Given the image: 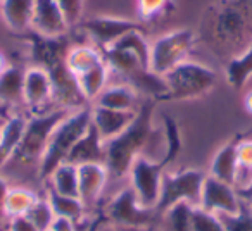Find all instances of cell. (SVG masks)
<instances>
[{
  "instance_id": "1",
  "label": "cell",
  "mask_w": 252,
  "mask_h": 231,
  "mask_svg": "<svg viewBox=\"0 0 252 231\" xmlns=\"http://www.w3.org/2000/svg\"><path fill=\"white\" fill-rule=\"evenodd\" d=\"M206 43L218 57L231 60L252 42V0H221L211 11Z\"/></svg>"
},
{
  "instance_id": "2",
  "label": "cell",
  "mask_w": 252,
  "mask_h": 231,
  "mask_svg": "<svg viewBox=\"0 0 252 231\" xmlns=\"http://www.w3.org/2000/svg\"><path fill=\"white\" fill-rule=\"evenodd\" d=\"M156 102L158 100L152 98L142 102L133 123L118 137L105 142V168L109 171V178H128L135 159L138 155H145V150L149 148L156 133V128L152 124Z\"/></svg>"
},
{
  "instance_id": "3",
  "label": "cell",
  "mask_w": 252,
  "mask_h": 231,
  "mask_svg": "<svg viewBox=\"0 0 252 231\" xmlns=\"http://www.w3.org/2000/svg\"><path fill=\"white\" fill-rule=\"evenodd\" d=\"M90 124L92 105L74 109L57 124L38 166V174L42 178V181H47L50 178V174L56 171L57 166H61L63 162L67 161L73 147L87 133Z\"/></svg>"
},
{
  "instance_id": "4",
  "label": "cell",
  "mask_w": 252,
  "mask_h": 231,
  "mask_svg": "<svg viewBox=\"0 0 252 231\" xmlns=\"http://www.w3.org/2000/svg\"><path fill=\"white\" fill-rule=\"evenodd\" d=\"M69 112L71 111L67 109L54 107L52 111L33 112L32 116H28L21 144L12 161L23 166H40L54 130Z\"/></svg>"
},
{
  "instance_id": "5",
  "label": "cell",
  "mask_w": 252,
  "mask_h": 231,
  "mask_svg": "<svg viewBox=\"0 0 252 231\" xmlns=\"http://www.w3.org/2000/svg\"><path fill=\"white\" fill-rule=\"evenodd\" d=\"M168 95L164 100H193L209 93L218 83V74L213 67L187 59L166 74Z\"/></svg>"
},
{
  "instance_id": "6",
  "label": "cell",
  "mask_w": 252,
  "mask_h": 231,
  "mask_svg": "<svg viewBox=\"0 0 252 231\" xmlns=\"http://www.w3.org/2000/svg\"><path fill=\"white\" fill-rule=\"evenodd\" d=\"M195 43L197 33L189 28L173 29L169 33H164L151 43L149 69L156 74L166 76L178 64L189 59Z\"/></svg>"
},
{
  "instance_id": "7",
  "label": "cell",
  "mask_w": 252,
  "mask_h": 231,
  "mask_svg": "<svg viewBox=\"0 0 252 231\" xmlns=\"http://www.w3.org/2000/svg\"><path fill=\"white\" fill-rule=\"evenodd\" d=\"M171 159L162 155L161 159H152L147 155H138L130 169V186L137 195V200L144 209L156 210L161 197L162 176L168 171Z\"/></svg>"
},
{
  "instance_id": "8",
  "label": "cell",
  "mask_w": 252,
  "mask_h": 231,
  "mask_svg": "<svg viewBox=\"0 0 252 231\" xmlns=\"http://www.w3.org/2000/svg\"><path fill=\"white\" fill-rule=\"evenodd\" d=\"M207 173L202 169H183V171L169 173L162 176L161 197L156 207V212L164 214L168 209L180 202H189L192 205H199L202 185Z\"/></svg>"
},
{
  "instance_id": "9",
  "label": "cell",
  "mask_w": 252,
  "mask_h": 231,
  "mask_svg": "<svg viewBox=\"0 0 252 231\" xmlns=\"http://www.w3.org/2000/svg\"><path fill=\"white\" fill-rule=\"evenodd\" d=\"M80 28L81 31L87 33L92 43L100 50L114 45L126 33L135 31V29H142V31L145 29L142 21H135V19L128 18H114V16H95V18L83 19L80 23Z\"/></svg>"
},
{
  "instance_id": "10",
  "label": "cell",
  "mask_w": 252,
  "mask_h": 231,
  "mask_svg": "<svg viewBox=\"0 0 252 231\" xmlns=\"http://www.w3.org/2000/svg\"><path fill=\"white\" fill-rule=\"evenodd\" d=\"M107 217L118 226L125 228H140V226H149L154 221L156 210L152 209H144L138 203L137 195L131 190V186L123 188L118 195H114V199L109 202L107 209H105Z\"/></svg>"
},
{
  "instance_id": "11",
  "label": "cell",
  "mask_w": 252,
  "mask_h": 231,
  "mask_svg": "<svg viewBox=\"0 0 252 231\" xmlns=\"http://www.w3.org/2000/svg\"><path fill=\"white\" fill-rule=\"evenodd\" d=\"M242 199L233 185L213 178L207 174L202 185L199 207L216 216H226V214H237L240 210Z\"/></svg>"
},
{
  "instance_id": "12",
  "label": "cell",
  "mask_w": 252,
  "mask_h": 231,
  "mask_svg": "<svg viewBox=\"0 0 252 231\" xmlns=\"http://www.w3.org/2000/svg\"><path fill=\"white\" fill-rule=\"evenodd\" d=\"M71 26L66 21L56 0H35L32 19V31L45 38H59L69 33Z\"/></svg>"
},
{
  "instance_id": "13",
  "label": "cell",
  "mask_w": 252,
  "mask_h": 231,
  "mask_svg": "<svg viewBox=\"0 0 252 231\" xmlns=\"http://www.w3.org/2000/svg\"><path fill=\"white\" fill-rule=\"evenodd\" d=\"M25 105L33 112H43L45 105L52 102L54 87L50 74L43 67L32 66L25 69Z\"/></svg>"
},
{
  "instance_id": "14",
  "label": "cell",
  "mask_w": 252,
  "mask_h": 231,
  "mask_svg": "<svg viewBox=\"0 0 252 231\" xmlns=\"http://www.w3.org/2000/svg\"><path fill=\"white\" fill-rule=\"evenodd\" d=\"M109 181V171L105 164L88 162L78 166V185H80V199L85 207H94L98 202L105 185Z\"/></svg>"
},
{
  "instance_id": "15",
  "label": "cell",
  "mask_w": 252,
  "mask_h": 231,
  "mask_svg": "<svg viewBox=\"0 0 252 231\" xmlns=\"http://www.w3.org/2000/svg\"><path fill=\"white\" fill-rule=\"evenodd\" d=\"M138 111V109H137ZM137 111H114V109L92 105V124L104 142L118 137L133 123Z\"/></svg>"
},
{
  "instance_id": "16",
  "label": "cell",
  "mask_w": 252,
  "mask_h": 231,
  "mask_svg": "<svg viewBox=\"0 0 252 231\" xmlns=\"http://www.w3.org/2000/svg\"><path fill=\"white\" fill-rule=\"evenodd\" d=\"M26 123H28V116H25L23 112H14L0 128V173L14 159Z\"/></svg>"
},
{
  "instance_id": "17",
  "label": "cell",
  "mask_w": 252,
  "mask_h": 231,
  "mask_svg": "<svg viewBox=\"0 0 252 231\" xmlns=\"http://www.w3.org/2000/svg\"><path fill=\"white\" fill-rule=\"evenodd\" d=\"M140 95L131 85L128 83H109L102 90V93L95 98L92 105H100V107L114 109V111H131L135 112L140 107L138 102Z\"/></svg>"
},
{
  "instance_id": "18",
  "label": "cell",
  "mask_w": 252,
  "mask_h": 231,
  "mask_svg": "<svg viewBox=\"0 0 252 231\" xmlns=\"http://www.w3.org/2000/svg\"><path fill=\"white\" fill-rule=\"evenodd\" d=\"M66 162H71L74 166L88 164V162L105 164V142L100 138L94 124H90L87 133L76 142Z\"/></svg>"
},
{
  "instance_id": "19",
  "label": "cell",
  "mask_w": 252,
  "mask_h": 231,
  "mask_svg": "<svg viewBox=\"0 0 252 231\" xmlns=\"http://www.w3.org/2000/svg\"><path fill=\"white\" fill-rule=\"evenodd\" d=\"M35 0H0V14L12 33L26 35L32 31Z\"/></svg>"
},
{
  "instance_id": "20",
  "label": "cell",
  "mask_w": 252,
  "mask_h": 231,
  "mask_svg": "<svg viewBox=\"0 0 252 231\" xmlns=\"http://www.w3.org/2000/svg\"><path fill=\"white\" fill-rule=\"evenodd\" d=\"M237 145H238V138L237 140L226 142V144L214 154L207 174L220 179V181H224V183H228V185L235 186V179H237V171H238Z\"/></svg>"
},
{
  "instance_id": "21",
  "label": "cell",
  "mask_w": 252,
  "mask_h": 231,
  "mask_svg": "<svg viewBox=\"0 0 252 231\" xmlns=\"http://www.w3.org/2000/svg\"><path fill=\"white\" fill-rule=\"evenodd\" d=\"M64 62H66L69 73L76 78L95 67L97 64L104 62V56H102V50L94 43H78V45H71L67 49Z\"/></svg>"
},
{
  "instance_id": "22",
  "label": "cell",
  "mask_w": 252,
  "mask_h": 231,
  "mask_svg": "<svg viewBox=\"0 0 252 231\" xmlns=\"http://www.w3.org/2000/svg\"><path fill=\"white\" fill-rule=\"evenodd\" d=\"M25 69L9 66L0 76V104L9 107L25 105Z\"/></svg>"
},
{
  "instance_id": "23",
  "label": "cell",
  "mask_w": 252,
  "mask_h": 231,
  "mask_svg": "<svg viewBox=\"0 0 252 231\" xmlns=\"http://www.w3.org/2000/svg\"><path fill=\"white\" fill-rule=\"evenodd\" d=\"M109 80H111V71H109L105 62L97 64L95 67L88 69L87 73L76 76L78 88H80L83 98L90 105L94 104L95 98H97L98 95L102 93V90L109 85Z\"/></svg>"
},
{
  "instance_id": "24",
  "label": "cell",
  "mask_w": 252,
  "mask_h": 231,
  "mask_svg": "<svg viewBox=\"0 0 252 231\" xmlns=\"http://www.w3.org/2000/svg\"><path fill=\"white\" fill-rule=\"evenodd\" d=\"M49 190L66 197H78L80 199V185H78V166L71 162H63L57 166L56 171L47 179Z\"/></svg>"
},
{
  "instance_id": "25",
  "label": "cell",
  "mask_w": 252,
  "mask_h": 231,
  "mask_svg": "<svg viewBox=\"0 0 252 231\" xmlns=\"http://www.w3.org/2000/svg\"><path fill=\"white\" fill-rule=\"evenodd\" d=\"M224 76L228 85L235 90H242L247 85V81L252 78V42L240 56L228 60L224 66Z\"/></svg>"
},
{
  "instance_id": "26",
  "label": "cell",
  "mask_w": 252,
  "mask_h": 231,
  "mask_svg": "<svg viewBox=\"0 0 252 231\" xmlns=\"http://www.w3.org/2000/svg\"><path fill=\"white\" fill-rule=\"evenodd\" d=\"M38 197L40 195L26 186H11L4 200V217L12 219V217L26 216Z\"/></svg>"
},
{
  "instance_id": "27",
  "label": "cell",
  "mask_w": 252,
  "mask_h": 231,
  "mask_svg": "<svg viewBox=\"0 0 252 231\" xmlns=\"http://www.w3.org/2000/svg\"><path fill=\"white\" fill-rule=\"evenodd\" d=\"M47 199H49L50 205H52L56 217H66V219L74 221L76 224H80L87 212V207L81 202V199L78 197H66L59 195V193L47 190Z\"/></svg>"
},
{
  "instance_id": "28",
  "label": "cell",
  "mask_w": 252,
  "mask_h": 231,
  "mask_svg": "<svg viewBox=\"0 0 252 231\" xmlns=\"http://www.w3.org/2000/svg\"><path fill=\"white\" fill-rule=\"evenodd\" d=\"M192 203L180 202L166 210L162 214L166 231H192Z\"/></svg>"
},
{
  "instance_id": "29",
  "label": "cell",
  "mask_w": 252,
  "mask_h": 231,
  "mask_svg": "<svg viewBox=\"0 0 252 231\" xmlns=\"http://www.w3.org/2000/svg\"><path fill=\"white\" fill-rule=\"evenodd\" d=\"M30 221L36 226L38 231H47L52 228L54 221H56V212H54L52 205H50L47 197H38L33 207L26 214Z\"/></svg>"
},
{
  "instance_id": "30",
  "label": "cell",
  "mask_w": 252,
  "mask_h": 231,
  "mask_svg": "<svg viewBox=\"0 0 252 231\" xmlns=\"http://www.w3.org/2000/svg\"><path fill=\"white\" fill-rule=\"evenodd\" d=\"M220 219L226 231H252V203L242 200L237 214L220 216Z\"/></svg>"
},
{
  "instance_id": "31",
  "label": "cell",
  "mask_w": 252,
  "mask_h": 231,
  "mask_svg": "<svg viewBox=\"0 0 252 231\" xmlns=\"http://www.w3.org/2000/svg\"><path fill=\"white\" fill-rule=\"evenodd\" d=\"M192 231H226L220 216L207 212L202 207L193 205L192 209Z\"/></svg>"
},
{
  "instance_id": "32",
  "label": "cell",
  "mask_w": 252,
  "mask_h": 231,
  "mask_svg": "<svg viewBox=\"0 0 252 231\" xmlns=\"http://www.w3.org/2000/svg\"><path fill=\"white\" fill-rule=\"evenodd\" d=\"M56 2L63 11V14L66 16V21L69 23L71 28L83 21L85 0H56Z\"/></svg>"
},
{
  "instance_id": "33",
  "label": "cell",
  "mask_w": 252,
  "mask_h": 231,
  "mask_svg": "<svg viewBox=\"0 0 252 231\" xmlns=\"http://www.w3.org/2000/svg\"><path fill=\"white\" fill-rule=\"evenodd\" d=\"M169 0H137V11L142 21H149V19L159 16L162 11H166Z\"/></svg>"
},
{
  "instance_id": "34",
  "label": "cell",
  "mask_w": 252,
  "mask_h": 231,
  "mask_svg": "<svg viewBox=\"0 0 252 231\" xmlns=\"http://www.w3.org/2000/svg\"><path fill=\"white\" fill-rule=\"evenodd\" d=\"M9 231H38L36 226L26 216L9 219Z\"/></svg>"
},
{
  "instance_id": "35",
  "label": "cell",
  "mask_w": 252,
  "mask_h": 231,
  "mask_svg": "<svg viewBox=\"0 0 252 231\" xmlns=\"http://www.w3.org/2000/svg\"><path fill=\"white\" fill-rule=\"evenodd\" d=\"M50 230L52 231H78V224L71 219H66V217H56V221H54Z\"/></svg>"
},
{
  "instance_id": "36",
  "label": "cell",
  "mask_w": 252,
  "mask_h": 231,
  "mask_svg": "<svg viewBox=\"0 0 252 231\" xmlns=\"http://www.w3.org/2000/svg\"><path fill=\"white\" fill-rule=\"evenodd\" d=\"M9 181L5 178H2L0 174V217H4V200H5V195L9 192Z\"/></svg>"
},
{
  "instance_id": "37",
  "label": "cell",
  "mask_w": 252,
  "mask_h": 231,
  "mask_svg": "<svg viewBox=\"0 0 252 231\" xmlns=\"http://www.w3.org/2000/svg\"><path fill=\"white\" fill-rule=\"evenodd\" d=\"M237 192H238V195H240L242 200H245V202H251V200H252V181L249 183L245 188L237 190Z\"/></svg>"
},
{
  "instance_id": "38",
  "label": "cell",
  "mask_w": 252,
  "mask_h": 231,
  "mask_svg": "<svg viewBox=\"0 0 252 231\" xmlns=\"http://www.w3.org/2000/svg\"><path fill=\"white\" fill-rule=\"evenodd\" d=\"M244 105H245V111H247L249 114H252V90H249L247 93H245Z\"/></svg>"
},
{
  "instance_id": "39",
  "label": "cell",
  "mask_w": 252,
  "mask_h": 231,
  "mask_svg": "<svg viewBox=\"0 0 252 231\" xmlns=\"http://www.w3.org/2000/svg\"><path fill=\"white\" fill-rule=\"evenodd\" d=\"M9 67V62H7V57L4 56V54L0 52V76H2V73H4L5 69Z\"/></svg>"
},
{
  "instance_id": "40",
  "label": "cell",
  "mask_w": 252,
  "mask_h": 231,
  "mask_svg": "<svg viewBox=\"0 0 252 231\" xmlns=\"http://www.w3.org/2000/svg\"><path fill=\"white\" fill-rule=\"evenodd\" d=\"M47 231H52V230H47Z\"/></svg>"
},
{
  "instance_id": "41",
  "label": "cell",
  "mask_w": 252,
  "mask_h": 231,
  "mask_svg": "<svg viewBox=\"0 0 252 231\" xmlns=\"http://www.w3.org/2000/svg\"><path fill=\"white\" fill-rule=\"evenodd\" d=\"M251 203H252V200H251Z\"/></svg>"
}]
</instances>
